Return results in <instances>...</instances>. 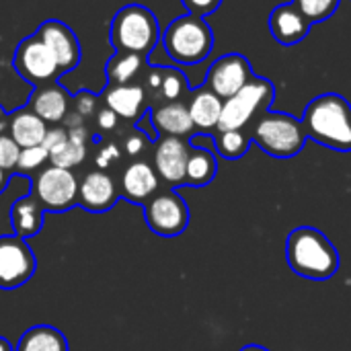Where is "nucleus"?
Here are the masks:
<instances>
[{
	"instance_id": "nucleus-12",
	"label": "nucleus",
	"mask_w": 351,
	"mask_h": 351,
	"mask_svg": "<svg viewBox=\"0 0 351 351\" xmlns=\"http://www.w3.org/2000/svg\"><path fill=\"white\" fill-rule=\"evenodd\" d=\"M191 144L185 138L160 136L154 146V171L173 187L185 185V171L189 160Z\"/></svg>"
},
{
	"instance_id": "nucleus-24",
	"label": "nucleus",
	"mask_w": 351,
	"mask_h": 351,
	"mask_svg": "<svg viewBox=\"0 0 351 351\" xmlns=\"http://www.w3.org/2000/svg\"><path fill=\"white\" fill-rule=\"evenodd\" d=\"M14 351H70L66 335L51 325H35L27 329Z\"/></svg>"
},
{
	"instance_id": "nucleus-39",
	"label": "nucleus",
	"mask_w": 351,
	"mask_h": 351,
	"mask_svg": "<svg viewBox=\"0 0 351 351\" xmlns=\"http://www.w3.org/2000/svg\"><path fill=\"white\" fill-rule=\"evenodd\" d=\"M8 181H10V173H6V171H2V169H0V193H4V191H6Z\"/></svg>"
},
{
	"instance_id": "nucleus-25",
	"label": "nucleus",
	"mask_w": 351,
	"mask_h": 351,
	"mask_svg": "<svg viewBox=\"0 0 351 351\" xmlns=\"http://www.w3.org/2000/svg\"><path fill=\"white\" fill-rule=\"evenodd\" d=\"M218 173V160L212 148L191 146L187 171H185V185L189 187H206L214 181Z\"/></svg>"
},
{
	"instance_id": "nucleus-21",
	"label": "nucleus",
	"mask_w": 351,
	"mask_h": 351,
	"mask_svg": "<svg viewBox=\"0 0 351 351\" xmlns=\"http://www.w3.org/2000/svg\"><path fill=\"white\" fill-rule=\"evenodd\" d=\"M222 103L224 101L216 93H212L208 86L197 88L191 95V101L187 105L193 128L202 130L204 134L212 132V130H218V121H220V115H222Z\"/></svg>"
},
{
	"instance_id": "nucleus-29",
	"label": "nucleus",
	"mask_w": 351,
	"mask_h": 351,
	"mask_svg": "<svg viewBox=\"0 0 351 351\" xmlns=\"http://www.w3.org/2000/svg\"><path fill=\"white\" fill-rule=\"evenodd\" d=\"M292 2L313 25L331 19L341 4V0H292Z\"/></svg>"
},
{
	"instance_id": "nucleus-17",
	"label": "nucleus",
	"mask_w": 351,
	"mask_h": 351,
	"mask_svg": "<svg viewBox=\"0 0 351 351\" xmlns=\"http://www.w3.org/2000/svg\"><path fill=\"white\" fill-rule=\"evenodd\" d=\"M158 191V175L154 167H150L144 160L132 162L123 175H121V197L136 204L144 206L154 193Z\"/></svg>"
},
{
	"instance_id": "nucleus-30",
	"label": "nucleus",
	"mask_w": 351,
	"mask_h": 351,
	"mask_svg": "<svg viewBox=\"0 0 351 351\" xmlns=\"http://www.w3.org/2000/svg\"><path fill=\"white\" fill-rule=\"evenodd\" d=\"M45 160H49V152L43 146H31V148H21L16 171H37Z\"/></svg>"
},
{
	"instance_id": "nucleus-11",
	"label": "nucleus",
	"mask_w": 351,
	"mask_h": 351,
	"mask_svg": "<svg viewBox=\"0 0 351 351\" xmlns=\"http://www.w3.org/2000/svg\"><path fill=\"white\" fill-rule=\"evenodd\" d=\"M251 78H253V70L249 60L243 53H226L220 56L208 68L206 86L224 101L237 95Z\"/></svg>"
},
{
	"instance_id": "nucleus-3",
	"label": "nucleus",
	"mask_w": 351,
	"mask_h": 351,
	"mask_svg": "<svg viewBox=\"0 0 351 351\" xmlns=\"http://www.w3.org/2000/svg\"><path fill=\"white\" fill-rule=\"evenodd\" d=\"M167 56L181 66L202 64L214 49V31L206 19L183 14L160 33Z\"/></svg>"
},
{
	"instance_id": "nucleus-35",
	"label": "nucleus",
	"mask_w": 351,
	"mask_h": 351,
	"mask_svg": "<svg viewBox=\"0 0 351 351\" xmlns=\"http://www.w3.org/2000/svg\"><path fill=\"white\" fill-rule=\"evenodd\" d=\"M146 144H148V138H146L142 132H136V134H132V136L125 140V152L132 154V156H136V154H140V152L144 150Z\"/></svg>"
},
{
	"instance_id": "nucleus-18",
	"label": "nucleus",
	"mask_w": 351,
	"mask_h": 351,
	"mask_svg": "<svg viewBox=\"0 0 351 351\" xmlns=\"http://www.w3.org/2000/svg\"><path fill=\"white\" fill-rule=\"evenodd\" d=\"M68 105H70V93L51 82L35 86L27 103V107L45 123L64 121L68 115Z\"/></svg>"
},
{
	"instance_id": "nucleus-15",
	"label": "nucleus",
	"mask_w": 351,
	"mask_h": 351,
	"mask_svg": "<svg viewBox=\"0 0 351 351\" xmlns=\"http://www.w3.org/2000/svg\"><path fill=\"white\" fill-rule=\"evenodd\" d=\"M267 25H269L271 37L282 45L300 43L311 33V27H313V23L296 8L294 2H286V4L276 6L269 12Z\"/></svg>"
},
{
	"instance_id": "nucleus-28",
	"label": "nucleus",
	"mask_w": 351,
	"mask_h": 351,
	"mask_svg": "<svg viewBox=\"0 0 351 351\" xmlns=\"http://www.w3.org/2000/svg\"><path fill=\"white\" fill-rule=\"evenodd\" d=\"M189 90L187 76L173 66H160V86L156 90V99H162L165 103L181 101V97Z\"/></svg>"
},
{
	"instance_id": "nucleus-41",
	"label": "nucleus",
	"mask_w": 351,
	"mask_h": 351,
	"mask_svg": "<svg viewBox=\"0 0 351 351\" xmlns=\"http://www.w3.org/2000/svg\"><path fill=\"white\" fill-rule=\"evenodd\" d=\"M241 351H269V350H265L263 346H245Z\"/></svg>"
},
{
	"instance_id": "nucleus-5",
	"label": "nucleus",
	"mask_w": 351,
	"mask_h": 351,
	"mask_svg": "<svg viewBox=\"0 0 351 351\" xmlns=\"http://www.w3.org/2000/svg\"><path fill=\"white\" fill-rule=\"evenodd\" d=\"M251 140L274 158H294L302 152L308 136L302 125V119L267 109L255 119Z\"/></svg>"
},
{
	"instance_id": "nucleus-37",
	"label": "nucleus",
	"mask_w": 351,
	"mask_h": 351,
	"mask_svg": "<svg viewBox=\"0 0 351 351\" xmlns=\"http://www.w3.org/2000/svg\"><path fill=\"white\" fill-rule=\"evenodd\" d=\"M117 156H119L117 146L109 144V146H105V148L99 152V156H97V165H99L101 169H105V167H109V162H111V160H115Z\"/></svg>"
},
{
	"instance_id": "nucleus-23",
	"label": "nucleus",
	"mask_w": 351,
	"mask_h": 351,
	"mask_svg": "<svg viewBox=\"0 0 351 351\" xmlns=\"http://www.w3.org/2000/svg\"><path fill=\"white\" fill-rule=\"evenodd\" d=\"M88 130L84 125H72L68 130V138L49 152V162L60 169H74L86 158V144H88Z\"/></svg>"
},
{
	"instance_id": "nucleus-32",
	"label": "nucleus",
	"mask_w": 351,
	"mask_h": 351,
	"mask_svg": "<svg viewBox=\"0 0 351 351\" xmlns=\"http://www.w3.org/2000/svg\"><path fill=\"white\" fill-rule=\"evenodd\" d=\"M181 2H183L187 14H193V16H199V19H206V16L214 14L222 4V0H181Z\"/></svg>"
},
{
	"instance_id": "nucleus-14",
	"label": "nucleus",
	"mask_w": 351,
	"mask_h": 351,
	"mask_svg": "<svg viewBox=\"0 0 351 351\" xmlns=\"http://www.w3.org/2000/svg\"><path fill=\"white\" fill-rule=\"evenodd\" d=\"M121 193L105 171H90L78 181V206L90 214H105L119 202Z\"/></svg>"
},
{
	"instance_id": "nucleus-19",
	"label": "nucleus",
	"mask_w": 351,
	"mask_h": 351,
	"mask_svg": "<svg viewBox=\"0 0 351 351\" xmlns=\"http://www.w3.org/2000/svg\"><path fill=\"white\" fill-rule=\"evenodd\" d=\"M150 121L156 132V136H175V138H185L191 136L193 121L189 115V109L183 101H173L165 103L156 109L150 111Z\"/></svg>"
},
{
	"instance_id": "nucleus-33",
	"label": "nucleus",
	"mask_w": 351,
	"mask_h": 351,
	"mask_svg": "<svg viewBox=\"0 0 351 351\" xmlns=\"http://www.w3.org/2000/svg\"><path fill=\"white\" fill-rule=\"evenodd\" d=\"M97 95L90 93V90H80L76 97H74V109H76V115L80 117H88L97 111Z\"/></svg>"
},
{
	"instance_id": "nucleus-4",
	"label": "nucleus",
	"mask_w": 351,
	"mask_h": 351,
	"mask_svg": "<svg viewBox=\"0 0 351 351\" xmlns=\"http://www.w3.org/2000/svg\"><path fill=\"white\" fill-rule=\"evenodd\" d=\"M160 39L156 14L142 4H128L115 12L109 25V41L115 51L148 56Z\"/></svg>"
},
{
	"instance_id": "nucleus-9",
	"label": "nucleus",
	"mask_w": 351,
	"mask_h": 351,
	"mask_svg": "<svg viewBox=\"0 0 351 351\" xmlns=\"http://www.w3.org/2000/svg\"><path fill=\"white\" fill-rule=\"evenodd\" d=\"M12 68L25 82L33 86L49 84L62 74L53 51L37 35H29L16 45Z\"/></svg>"
},
{
	"instance_id": "nucleus-31",
	"label": "nucleus",
	"mask_w": 351,
	"mask_h": 351,
	"mask_svg": "<svg viewBox=\"0 0 351 351\" xmlns=\"http://www.w3.org/2000/svg\"><path fill=\"white\" fill-rule=\"evenodd\" d=\"M19 154H21V146L10 136L2 134L0 136V169L6 173H12L16 169Z\"/></svg>"
},
{
	"instance_id": "nucleus-40",
	"label": "nucleus",
	"mask_w": 351,
	"mask_h": 351,
	"mask_svg": "<svg viewBox=\"0 0 351 351\" xmlns=\"http://www.w3.org/2000/svg\"><path fill=\"white\" fill-rule=\"evenodd\" d=\"M0 351H14L12 343L6 337H0Z\"/></svg>"
},
{
	"instance_id": "nucleus-27",
	"label": "nucleus",
	"mask_w": 351,
	"mask_h": 351,
	"mask_svg": "<svg viewBox=\"0 0 351 351\" xmlns=\"http://www.w3.org/2000/svg\"><path fill=\"white\" fill-rule=\"evenodd\" d=\"M251 142H253L251 134H247L245 130H224V132H216L214 136V148L226 160L243 158L249 152Z\"/></svg>"
},
{
	"instance_id": "nucleus-2",
	"label": "nucleus",
	"mask_w": 351,
	"mask_h": 351,
	"mask_svg": "<svg viewBox=\"0 0 351 351\" xmlns=\"http://www.w3.org/2000/svg\"><path fill=\"white\" fill-rule=\"evenodd\" d=\"M286 261L296 276L308 280H329L339 269L337 249L325 232L313 226H300L288 234Z\"/></svg>"
},
{
	"instance_id": "nucleus-26",
	"label": "nucleus",
	"mask_w": 351,
	"mask_h": 351,
	"mask_svg": "<svg viewBox=\"0 0 351 351\" xmlns=\"http://www.w3.org/2000/svg\"><path fill=\"white\" fill-rule=\"evenodd\" d=\"M146 66V56L132 51H115L105 64V76L109 84H130L138 78Z\"/></svg>"
},
{
	"instance_id": "nucleus-1",
	"label": "nucleus",
	"mask_w": 351,
	"mask_h": 351,
	"mask_svg": "<svg viewBox=\"0 0 351 351\" xmlns=\"http://www.w3.org/2000/svg\"><path fill=\"white\" fill-rule=\"evenodd\" d=\"M308 140L337 150L351 152V105L339 93H323L315 97L302 115Z\"/></svg>"
},
{
	"instance_id": "nucleus-10",
	"label": "nucleus",
	"mask_w": 351,
	"mask_h": 351,
	"mask_svg": "<svg viewBox=\"0 0 351 351\" xmlns=\"http://www.w3.org/2000/svg\"><path fill=\"white\" fill-rule=\"evenodd\" d=\"M37 271V259L25 239L12 234L0 237V290L25 286Z\"/></svg>"
},
{
	"instance_id": "nucleus-13",
	"label": "nucleus",
	"mask_w": 351,
	"mask_h": 351,
	"mask_svg": "<svg viewBox=\"0 0 351 351\" xmlns=\"http://www.w3.org/2000/svg\"><path fill=\"white\" fill-rule=\"evenodd\" d=\"M35 35L53 51L62 74L72 72L80 64V58H82L80 41L66 23L56 21V19L43 21Z\"/></svg>"
},
{
	"instance_id": "nucleus-8",
	"label": "nucleus",
	"mask_w": 351,
	"mask_h": 351,
	"mask_svg": "<svg viewBox=\"0 0 351 351\" xmlns=\"http://www.w3.org/2000/svg\"><path fill=\"white\" fill-rule=\"evenodd\" d=\"M144 222L146 226L162 239H175L179 234L185 232V228L189 226V206L185 204V199L173 191H160L154 193L144 206Z\"/></svg>"
},
{
	"instance_id": "nucleus-38",
	"label": "nucleus",
	"mask_w": 351,
	"mask_h": 351,
	"mask_svg": "<svg viewBox=\"0 0 351 351\" xmlns=\"http://www.w3.org/2000/svg\"><path fill=\"white\" fill-rule=\"evenodd\" d=\"M4 130H8V113H6L4 107L0 105V136H2Z\"/></svg>"
},
{
	"instance_id": "nucleus-6",
	"label": "nucleus",
	"mask_w": 351,
	"mask_h": 351,
	"mask_svg": "<svg viewBox=\"0 0 351 351\" xmlns=\"http://www.w3.org/2000/svg\"><path fill=\"white\" fill-rule=\"evenodd\" d=\"M276 101V84L263 76H255L232 97L224 99L222 115L216 132L245 130L261 113H265Z\"/></svg>"
},
{
	"instance_id": "nucleus-36",
	"label": "nucleus",
	"mask_w": 351,
	"mask_h": 351,
	"mask_svg": "<svg viewBox=\"0 0 351 351\" xmlns=\"http://www.w3.org/2000/svg\"><path fill=\"white\" fill-rule=\"evenodd\" d=\"M117 119H119V117H117L111 109H107V107L101 109L99 115H97V123H99L101 130H113V128L117 125Z\"/></svg>"
},
{
	"instance_id": "nucleus-22",
	"label": "nucleus",
	"mask_w": 351,
	"mask_h": 351,
	"mask_svg": "<svg viewBox=\"0 0 351 351\" xmlns=\"http://www.w3.org/2000/svg\"><path fill=\"white\" fill-rule=\"evenodd\" d=\"M43 208L39 206V202L27 193L19 199H14V204L10 206V224H12V232L21 239H31L37 237L41 226H43Z\"/></svg>"
},
{
	"instance_id": "nucleus-34",
	"label": "nucleus",
	"mask_w": 351,
	"mask_h": 351,
	"mask_svg": "<svg viewBox=\"0 0 351 351\" xmlns=\"http://www.w3.org/2000/svg\"><path fill=\"white\" fill-rule=\"evenodd\" d=\"M66 138H68V130H64V128H51V130H47V134H45L41 146H43L47 152H51V150L58 148Z\"/></svg>"
},
{
	"instance_id": "nucleus-7",
	"label": "nucleus",
	"mask_w": 351,
	"mask_h": 351,
	"mask_svg": "<svg viewBox=\"0 0 351 351\" xmlns=\"http://www.w3.org/2000/svg\"><path fill=\"white\" fill-rule=\"evenodd\" d=\"M29 193L39 202L43 212H68L78 206V179L70 169L49 165L31 181Z\"/></svg>"
},
{
	"instance_id": "nucleus-16",
	"label": "nucleus",
	"mask_w": 351,
	"mask_h": 351,
	"mask_svg": "<svg viewBox=\"0 0 351 351\" xmlns=\"http://www.w3.org/2000/svg\"><path fill=\"white\" fill-rule=\"evenodd\" d=\"M105 105L117 117L128 121H138L146 111V88L142 84H109L105 95Z\"/></svg>"
},
{
	"instance_id": "nucleus-20",
	"label": "nucleus",
	"mask_w": 351,
	"mask_h": 351,
	"mask_svg": "<svg viewBox=\"0 0 351 351\" xmlns=\"http://www.w3.org/2000/svg\"><path fill=\"white\" fill-rule=\"evenodd\" d=\"M45 134H47V123L41 117H37L29 107H23L8 115V136L21 148L41 146Z\"/></svg>"
}]
</instances>
